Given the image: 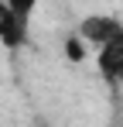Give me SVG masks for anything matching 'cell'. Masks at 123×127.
<instances>
[{
  "label": "cell",
  "mask_w": 123,
  "mask_h": 127,
  "mask_svg": "<svg viewBox=\"0 0 123 127\" xmlns=\"http://www.w3.org/2000/svg\"><path fill=\"white\" fill-rule=\"evenodd\" d=\"M79 34L82 41H85V48H99V45L113 41L116 34H123V21L116 17V14H89V17H82L79 21Z\"/></svg>",
  "instance_id": "obj_1"
},
{
  "label": "cell",
  "mask_w": 123,
  "mask_h": 127,
  "mask_svg": "<svg viewBox=\"0 0 123 127\" xmlns=\"http://www.w3.org/2000/svg\"><path fill=\"white\" fill-rule=\"evenodd\" d=\"M3 3L10 7V14H14L20 24H31V14L41 7V0H3Z\"/></svg>",
  "instance_id": "obj_4"
},
{
  "label": "cell",
  "mask_w": 123,
  "mask_h": 127,
  "mask_svg": "<svg viewBox=\"0 0 123 127\" xmlns=\"http://www.w3.org/2000/svg\"><path fill=\"white\" fill-rule=\"evenodd\" d=\"M96 72L109 86L123 83V34H116L113 41H106V45L96 48Z\"/></svg>",
  "instance_id": "obj_2"
},
{
  "label": "cell",
  "mask_w": 123,
  "mask_h": 127,
  "mask_svg": "<svg viewBox=\"0 0 123 127\" xmlns=\"http://www.w3.org/2000/svg\"><path fill=\"white\" fill-rule=\"evenodd\" d=\"M24 41H27V24H20L17 17L10 14V7L0 0V45L10 48V52H17Z\"/></svg>",
  "instance_id": "obj_3"
},
{
  "label": "cell",
  "mask_w": 123,
  "mask_h": 127,
  "mask_svg": "<svg viewBox=\"0 0 123 127\" xmlns=\"http://www.w3.org/2000/svg\"><path fill=\"white\" fill-rule=\"evenodd\" d=\"M65 52H68V59H72V62H82L89 48H85V41H82L79 34H72V38H68V45H65Z\"/></svg>",
  "instance_id": "obj_5"
}]
</instances>
